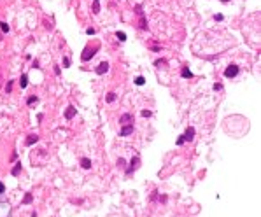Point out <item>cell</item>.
I'll list each match as a JSON object with an SVG mask.
<instances>
[{
  "instance_id": "obj_10",
  "label": "cell",
  "mask_w": 261,
  "mask_h": 217,
  "mask_svg": "<svg viewBox=\"0 0 261 217\" xmlns=\"http://www.w3.org/2000/svg\"><path fill=\"white\" fill-rule=\"evenodd\" d=\"M181 75H182L184 79H191V77H193V72H191L188 67H184V68L181 70Z\"/></svg>"
},
{
  "instance_id": "obj_24",
  "label": "cell",
  "mask_w": 261,
  "mask_h": 217,
  "mask_svg": "<svg viewBox=\"0 0 261 217\" xmlns=\"http://www.w3.org/2000/svg\"><path fill=\"white\" fill-rule=\"evenodd\" d=\"M154 65H156V67H160V65H167V61H165V60H156Z\"/></svg>"
},
{
  "instance_id": "obj_25",
  "label": "cell",
  "mask_w": 261,
  "mask_h": 217,
  "mask_svg": "<svg viewBox=\"0 0 261 217\" xmlns=\"http://www.w3.org/2000/svg\"><path fill=\"white\" fill-rule=\"evenodd\" d=\"M214 90H215V91H219V90H223V84H219V82H215V84H214Z\"/></svg>"
},
{
  "instance_id": "obj_28",
  "label": "cell",
  "mask_w": 261,
  "mask_h": 217,
  "mask_svg": "<svg viewBox=\"0 0 261 217\" xmlns=\"http://www.w3.org/2000/svg\"><path fill=\"white\" fill-rule=\"evenodd\" d=\"M86 33H88V35H95V28H88V30H86Z\"/></svg>"
},
{
  "instance_id": "obj_29",
  "label": "cell",
  "mask_w": 261,
  "mask_h": 217,
  "mask_svg": "<svg viewBox=\"0 0 261 217\" xmlns=\"http://www.w3.org/2000/svg\"><path fill=\"white\" fill-rule=\"evenodd\" d=\"M186 140H184V137H181V138H177V145H182Z\"/></svg>"
},
{
  "instance_id": "obj_9",
  "label": "cell",
  "mask_w": 261,
  "mask_h": 217,
  "mask_svg": "<svg viewBox=\"0 0 261 217\" xmlns=\"http://www.w3.org/2000/svg\"><path fill=\"white\" fill-rule=\"evenodd\" d=\"M75 112H77V111H75L74 107H67V111H65V117H67V119H72V117L75 116Z\"/></svg>"
},
{
  "instance_id": "obj_26",
  "label": "cell",
  "mask_w": 261,
  "mask_h": 217,
  "mask_svg": "<svg viewBox=\"0 0 261 217\" xmlns=\"http://www.w3.org/2000/svg\"><path fill=\"white\" fill-rule=\"evenodd\" d=\"M63 65H65V67H70V60L69 58H63Z\"/></svg>"
},
{
  "instance_id": "obj_27",
  "label": "cell",
  "mask_w": 261,
  "mask_h": 217,
  "mask_svg": "<svg viewBox=\"0 0 261 217\" xmlns=\"http://www.w3.org/2000/svg\"><path fill=\"white\" fill-rule=\"evenodd\" d=\"M5 193V186H4V182H0V194H4Z\"/></svg>"
},
{
  "instance_id": "obj_11",
  "label": "cell",
  "mask_w": 261,
  "mask_h": 217,
  "mask_svg": "<svg viewBox=\"0 0 261 217\" xmlns=\"http://www.w3.org/2000/svg\"><path fill=\"white\" fill-rule=\"evenodd\" d=\"M81 166H82V168H86V170H90V168H91V159L82 158V159H81Z\"/></svg>"
},
{
  "instance_id": "obj_22",
  "label": "cell",
  "mask_w": 261,
  "mask_h": 217,
  "mask_svg": "<svg viewBox=\"0 0 261 217\" xmlns=\"http://www.w3.org/2000/svg\"><path fill=\"white\" fill-rule=\"evenodd\" d=\"M23 203H32V194H30V193H27V196H25Z\"/></svg>"
},
{
  "instance_id": "obj_21",
  "label": "cell",
  "mask_w": 261,
  "mask_h": 217,
  "mask_svg": "<svg viewBox=\"0 0 261 217\" xmlns=\"http://www.w3.org/2000/svg\"><path fill=\"white\" fill-rule=\"evenodd\" d=\"M140 28H142V30H145V28H147V25H145V19H144V16H142V14H140Z\"/></svg>"
},
{
  "instance_id": "obj_5",
  "label": "cell",
  "mask_w": 261,
  "mask_h": 217,
  "mask_svg": "<svg viewBox=\"0 0 261 217\" xmlns=\"http://www.w3.org/2000/svg\"><path fill=\"white\" fill-rule=\"evenodd\" d=\"M9 212H11L9 203H0V217H7Z\"/></svg>"
},
{
  "instance_id": "obj_15",
  "label": "cell",
  "mask_w": 261,
  "mask_h": 217,
  "mask_svg": "<svg viewBox=\"0 0 261 217\" xmlns=\"http://www.w3.org/2000/svg\"><path fill=\"white\" fill-rule=\"evenodd\" d=\"M93 12L95 14L100 12V0H93Z\"/></svg>"
},
{
  "instance_id": "obj_19",
  "label": "cell",
  "mask_w": 261,
  "mask_h": 217,
  "mask_svg": "<svg viewBox=\"0 0 261 217\" xmlns=\"http://www.w3.org/2000/svg\"><path fill=\"white\" fill-rule=\"evenodd\" d=\"M37 102H39V98H37V96H30L27 103H28V105H33V103H37Z\"/></svg>"
},
{
  "instance_id": "obj_12",
  "label": "cell",
  "mask_w": 261,
  "mask_h": 217,
  "mask_svg": "<svg viewBox=\"0 0 261 217\" xmlns=\"http://www.w3.org/2000/svg\"><path fill=\"white\" fill-rule=\"evenodd\" d=\"M39 142V135H30L28 138H27V145H33V144H37Z\"/></svg>"
},
{
  "instance_id": "obj_20",
  "label": "cell",
  "mask_w": 261,
  "mask_h": 217,
  "mask_svg": "<svg viewBox=\"0 0 261 217\" xmlns=\"http://www.w3.org/2000/svg\"><path fill=\"white\" fill-rule=\"evenodd\" d=\"M0 30H2V32H9V25L2 21V23H0Z\"/></svg>"
},
{
  "instance_id": "obj_23",
  "label": "cell",
  "mask_w": 261,
  "mask_h": 217,
  "mask_svg": "<svg viewBox=\"0 0 261 217\" xmlns=\"http://www.w3.org/2000/svg\"><path fill=\"white\" fill-rule=\"evenodd\" d=\"M5 90H7V93H11V91H12V81H9V82H7Z\"/></svg>"
},
{
  "instance_id": "obj_30",
  "label": "cell",
  "mask_w": 261,
  "mask_h": 217,
  "mask_svg": "<svg viewBox=\"0 0 261 217\" xmlns=\"http://www.w3.org/2000/svg\"><path fill=\"white\" fill-rule=\"evenodd\" d=\"M214 19H215V21H221V19H223V14H215Z\"/></svg>"
},
{
  "instance_id": "obj_16",
  "label": "cell",
  "mask_w": 261,
  "mask_h": 217,
  "mask_svg": "<svg viewBox=\"0 0 261 217\" xmlns=\"http://www.w3.org/2000/svg\"><path fill=\"white\" fill-rule=\"evenodd\" d=\"M116 37H118L121 42H124V40H126V33H124V32H118V33H116Z\"/></svg>"
},
{
  "instance_id": "obj_2",
  "label": "cell",
  "mask_w": 261,
  "mask_h": 217,
  "mask_svg": "<svg viewBox=\"0 0 261 217\" xmlns=\"http://www.w3.org/2000/svg\"><path fill=\"white\" fill-rule=\"evenodd\" d=\"M237 75H238V67L237 65H230V67L224 70V77H228V79H233Z\"/></svg>"
},
{
  "instance_id": "obj_31",
  "label": "cell",
  "mask_w": 261,
  "mask_h": 217,
  "mask_svg": "<svg viewBox=\"0 0 261 217\" xmlns=\"http://www.w3.org/2000/svg\"><path fill=\"white\" fill-rule=\"evenodd\" d=\"M142 116H144V117H149V116H151V112H149V111H142Z\"/></svg>"
},
{
  "instance_id": "obj_32",
  "label": "cell",
  "mask_w": 261,
  "mask_h": 217,
  "mask_svg": "<svg viewBox=\"0 0 261 217\" xmlns=\"http://www.w3.org/2000/svg\"><path fill=\"white\" fill-rule=\"evenodd\" d=\"M221 2H230V0H221Z\"/></svg>"
},
{
  "instance_id": "obj_4",
  "label": "cell",
  "mask_w": 261,
  "mask_h": 217,
  "mask_svg": "<svg viewBox=\"0 0 261 217\" xmlns=\"http://www.w3.org/2000/svg\"><path fill=\"white\" fill-rule=\"evenodd\" d=\"M107 70H109V63H107V61H102L98 67H97V70H95V72H97L98 75H103Z\"/></svg>"
},
{
  "instance_id": "obj_14",
  "label": "cell",
  "mask_w": 261,
  "mask_h": 217,
  "mask_svg": "<svg viewBox=\"0 0 261 217\" xmlns=\"http://www.w3.org/2000/svg\"><path fill=\"white\" fill-rule=\"evenodd\" d=\"M19 172H21V163H16V166L11 170V173H12L14 177H18V175H19Z\"/></svg>"
},
{
  "instance_id": "obj_18",
  "label": "cell",
  "mask_w": 261,
  "mask_h": 217,
  "mask_svg": "<svg viewBox=\"0 0 261 217\" xmlns=\"http://www.w3.org/2000/svg\"><path fill=\"white\" fill-rule=\"evenodd\" d=\"M144 82H145V79H144V77H142V75H139V77H137V79H135V84H137V86H142V84H144Z\"/></svg>"
},
{
  "instance_id": "obj_17",
  "label": "cell",
  "mask_w": 261,
  "mask_h": 217,
  "mask_svg": "<svg viewBox=\"0 0 261 217\" xmlns=\"http://www.w3.org/2000/svg\"><path fill=\"white\" fill-rule=\"evenodd\" d=\"M114 100H116V93H109V95H107V102H109V103H112Z\"/></svg>"
},
{
  "instance_id": "obj_8",
  "label": "cell",
  "mask_w": 261,
  "mask_h": 217,
  "mask_svg": "<svg viewBox=\"0 0 261 217\" xmlns=\"http://www.w3.org/2000/svg\"><path fill=\"white\" fill-rule=\"evenodd\" d=\"M182 137H184V140H193V137H194V128H188L186 133H184Z\"/></svg>"
},
{
  "instance_id": "obj_6",
  "label": "cell",
  "mask_w": 261,
  "mask_h": 217,
  "mask_svg": "<svg viewBox=\"0 0 261 217\" xmlns=\"http://www.w3.org/2000/svg\"><path fill=\"white\" fill-rule=\"evenodd\" d=\"M119 123L121 124H128V123H133V114H123L119 117Z\"/></svg>"
},
{
  "instance_id": "obj_7",
  "label": "cell",
  "mask_w": 261,
  "mask_h": 217,
  "mask_svg": "<svg viewBox=\"0 0 261 217\" xmlns=\"http://www.w3.org/2000/svg\"><path fill=\"white\" fill-rule=\"evenodd\" d=\"M139 163H140V159H139V158H133V159H132V163H130V165H132V166H130V168L126 170V175H130V173H132L133 170H137V166H139Z\"/></svg>"
},
{
  "instance_id": "obj_3",
  "label": "cell",
  "mask_w": 261,
  "mask_h": 217,
  "mask_svg": "<svg viewBox=\"0 0 261 217\" xmlns=\"http://www.w3.org/2000/svg\"><path fill=\"white\" fill-rule=\"evenodd\" d=\"M133 133V124H126L121 128V132H119V137H128V135H132Z\"/></svg>"
},
{
  "instance_id": "obj_1",
  "label": "cell",
  "mask_w": 261,
  "mask_h": 217,
  "mask_svg": "<svg viewBox=\"0 0 261 217\" xmlns=\"http://www.w3.org/2000/svg\"><path fill=\"white\" fill-rule=\"evenodd\" d=\"M97 51H98V46H97V47H93V49H90V47H86V49L82 51V54H81V58H82V61H88L90 58H93Z\"/></svg>"
},
{
  "instance_id": "obj_13",
  "label": "cell",
  "mask_w": 261,
  "mask_h": 217,
  "mask_svg": "<svg viewBox=\"0 0 261 217\" xmlns=\"http://www.w3.org/2000/svg\"><path fill=\"white\" fill-rule=\"evenodd\" d=\"M19 86H21V90H25L27 86H28V77H27V75H21V79H19Z\"/></svg>"
}]
</instances>
